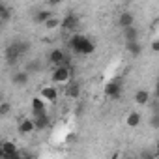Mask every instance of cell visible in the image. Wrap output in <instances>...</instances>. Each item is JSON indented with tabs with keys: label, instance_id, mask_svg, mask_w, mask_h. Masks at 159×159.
I'll use <instances>...</instances> for the list:
<instances>
[{
	"label": "cell",
	"instance_id": "6da1fadb",
	"mask_svg": "<svg viewBox=\"0 0 159 159\" xmlns=\"http://www.w3.org/2000/svg\"><path fill=\"white\" fill-rule=\"evenodd\" d=\"M28 49H30V43L28 41H23V39H15L13 43H10L6 47V60H8V64L13 66L23 54L28 52Z\"/></svg>",
	"mask_w": 159,
	"mask_h": 159
},
{
	"label": "cell",
	"instance_id": "7a4b0ae2",
	"mask_svg": "<svg viewBox=\"0 0 159 159\" xmlns=\"http://www.w3.org/2000/svg\"><path fill=\"white\" fill-rule=\"evenodd\" d=\"M71 79V67L69 66H54L52 73H51V81L56 84H66Z\"/></svg>",
	"mask_w": 159,
	"mask_h": 159
},
{
	"label": "cell",
	"instance_id": "3957f363",
	"mask_svg": "<svg viewBox=\"0 0 159 159\" xmlns=\"http://www.w3.org/2000/svg\"><path fill=\"white\" fill-rule=\"evenodd\" d=\"M0 157H4V159H19L21 152L17 150V146L11 140H4L2 144H0Z\"/></svg>",
	"mask_w": 159,
	"mask_h": 159
},
{
	"label": "cell",
	"instance_id": "277c9868",
	"mask_svg": "<svg viewBox=\"0 0 159 159\" xmlns=\"http://www.w3.org/2000/svg\"><path fill=\"white\" fill-rule=\"evenodd\" d=\"M49 60L54 66H69V58L66 56V52L62 49H52L51 54H49Z\"/></svg>",
	"mask_w": 159,
	"mask_h": 159
},
{
	"label": "cell",
	"instance_id": "5b68a950",
	"mask_svg": "<svg viewBox=\"0 0 159 159\" xmlns=\"http://www.w3.org/2000/svg\"><path fill=\"white\" fill-rule=\"evenodd\" d=\"M30 107H32V114H34V116H38V114H41V112H47V101H45L41 96L32 98Z\"/></svg>",
	"mask_w": 159,
	"mask_h": 159
},
{
	"label": "cell",
	"instance_id": "8992f818",
	"mask_svg": "<svg viewBox=\"0 0 159 159\" xmlns=\"http://www.w3.org/2000/svg\"><path fill=\"white\" fill-rule=\"evenodd\" d=\"M77 26H79V17H77V15L69 13V15H66V17L62 19V28H64L66 32H75Z\"/></svg>",
	"mask_w": 159,
	"mask_h": 159
},
{
	"label": "cell",
	"instance_id": "52a82bcc",
	"mask_svg": "<svg viewBox=\"0 0 159 159\" xmlns=\"http://www.w3.org/2000/svg\"><path fill=\"white\" fill-rule=\"evenodd\" d=\"M120 94H122V84L118 81H111L105 84V96L116 99V98H120Z\"/></svg>",
	"mask_w": 159,
	"mask_h": 159
},
{
	"label": "cell",
	"instance_id": "ba28073f",
	"mask_svg": "<svg viewBox=\"0 0 159 159\" xmlns=\"http://www.w3.org/2000/svg\"><path fill=\"white\" fill-rule=\"evenodd\" d=\"M84 39H86V36L73 32V36L69 38V49H71L73 52H77V54H79V51H81V45L84 43Z\"/></svg>",
	"mask_w": 159,
	"mask_h": 159
},
{
	"label": "cell",
	"instance_id": "9c48e42d",
	"mask_svg": "<svg viewBox=\"0 0 159 159\" xmlns=\"http://www.w3.org/2000/svg\"><path fill=\"white\" fill-rule=\"evenodd\" d=\"M135 25V15L131 13V11H124V13H120V17H118V26L124 30V28H127V26H133Z\"/></svg>",
	"mask_w": 159,
	"mask_h": 159
},
{
	"label": "cell",
	"instance_id": "30bf717a",
	"mask_svg": "<svg viewBox=\"0 0 159 159\" xmlns=\"http://www.w3.org/2000/svg\"><path fill=\"white\" fill-rule=\"evenodd\" d=\"M39 96H41L45 101H49V103H54V101L58 99V90H56L54 86H43Z\"/></svg>",
	"mask_w": 159,
	"mask_h": 159
},
{
	"label": "cell",
	"instance_id": "8fae6325",
	"mask_svg": "<svg viewBox=\"0 0 159 159\" xmlns=\"http://www.w3.org/2000/svg\"><path fill=\"white\" fill-rule=\"evenodd\" d=\"M32 131H36V124H34V118H25L19 122V133L21 135H30Z\"/></svg>",
	"mask_w": 159,
	"mask_h": 159
},
{
	"label": "cell",
	"instance_id": "7c38bea8",
	"mask_svg": "<svg viewBox=\"0 0 159 159\" xmlns=\"http://www.w3.org/2000/svg\"><path fill=\"white\" fill-rule=\"evenodd\" d=\"M28 79H30V73L25 69V71H15V75L11 77V81H13L15 86H25V84H28Z\"/></svg>",
	"mask_w": 159,
	"mask_h": 159
},
{
	"label": "cell",
	"instance_id": "4fadbf2b",
	"mask_svg": "<svg viewBox=\"0 0 159 159\" xmlns=\"http://www.w3.org/2000/svg\"><path fill=\"white\" fill-rule=\"evenodd\" d=\"M66 96L71 98V99H77L79 96H81V84L75 83V81H71L69 84H66Z\"/></svg>",
	"mask_w": 159,
	"mask_h": 159
},
{
	"label": "cell",
	"instance_id": "5bb4252c",
	"mask_svg": "<svg viewBox=\"0 0 159 159\" xmlns=\"http://www.w3.org/2000/svg\"><path fill=\"white\" fill-rule=\"evenodd\" d=\"M34 124H36V131H43L49 127V114L47 112H41L38 116H34Z\"/></svg>",
	"mask_w": 159,
	"mask_h": 159
},
{
	"label": "cell",
	"instance_id": "9a60e30c",
	"mask_svg": "<svg viewBox=\"0 0 159 159\" xmlns=\"http://www.w3.org/2000/svg\"><path fill=\"white\" fill-rule=\"evenodd\" d=\"M51 17H52L51 10H38V11L34 13L32 21H34V23H38V25H45V21H47V19H51Z\"/></svg>",
	"mask_w": 159,
	"mask_h": 159
},
{
	"label": "cell",
	"instance_id": "2e32d148",
	"mask_svg": "<svg viewBox=\"0 0 159 159\" xmlns=\"http://www.w3.org/2000/svg\"><path fill=\"white\" fill-rule=\"evenodd\" d=\"M150 101H152V99H150V92H148V90L142 88V90H137V92H135V103H137V105H148Z\"/></svg>",
	"mask_w": 159,
	"mask_h": 159
},
{
	"label": "cell",
	"instance_id": "e0dca14e",
	"mask_svg": "<svg viewBox=\"0 0 159 159\" xmlns=\"http://www.w3.org/2000/svg\"><path fill=\"white\" fill-rule=\"evenodd\" d=\"M140 120H142L140 112L133 111V112H129V114H127V118H125V124H127V127H131V129H133V127H139Z\"/></svg>",
	"mask_w": 159,
	"mask_h": 159
},
{
	"label": "cell",
	"instance_id": "ac0fdd59",
	"mask_svg": "<svg viewBox=\"0 0 159 159\" xmlns=\"http://www.w3.org/2000/svg\"><path fill=\"white\" fill-rule=\"evenodd\" d=\"M124 39H125V41H137V39H139V30H137L135 25L124 28Z\"/></svg>",
	"mask_w": 159,
	"mask_h": 159
},
{
	"label": "cell",
	"instance_id": "d6986e66",
	"mask_svg": "<svg viewBox=\"0 0 159 159\" xmlns=\"http://www.w3.org/2000/svg\"><path fill=\"white\" fill-rule=\"evenodd\" d=\"M125 47H127L129 54H133V56H140V52H142V45L139 43V39L137 41H127Z\"/></svg>",
	"mask_w": 159,
	"mask_h": 159
},
{
	"label": "cell",
	"instance_id": "ffe728a7",
	"mask_svg": "<svg viewBox=\"0 0 159 159\" xmlns=\"http://www.w3.org/2000/svg\"><path fill=\"white\" fill-rule=\"evenodd\" d=\"M94 49H96L94 41L86 38V39H84V43L81 45V51H79V54H92V52H94Z\"/></svg>",
	"mask_w": 159,
	"mask_h": 159
},
{
	"label": "cell",
	"instance_id": "44dd1931",
	"mask_svg": "<svg viewBox=\"0 0 159 159\" xmlns=\"http://www.w3.org/2000/svg\"><path fill=\"white\" fill-rule=\"evenodd\" d=\"M43 26H45L47 30H56L58 26H62V19H58V17H54V15H52L51 19H47V21H45V25H43Z\"/></svg>",
	"mask_w": 159,
	"mask_h": 159
},
{
	"label": "cell",
	"instance_id": "7402d4cb",
	"mask_svg": "<svg viewBox=\"0 0 159 159\" xmlns=\"http://www.w3.org/2000/svg\"><path fill=\"white\" fill-rule=\"evenodd\" d=\"M39 69H41V62H39V60H32V62L26 64V71H28V73H36V71H39Z\"/></svg>",
	"mask_w": 159,
	"mask_h": 159
},
{
	"label": "cell",
	"instance_id": "603a6c76",
	"mask_svg": "<svg viewBox=\"0 0 159 159\" xmlns=\"http://www.w3.org/2000/svg\"><path fill=\"white\" fill-rule=\"evenodd\" d=\"M10 17H11V11H10V8L2 6V8H0V21H2V23H8V21H10Z\"/></svg>",
	"mask_w": 159,
	"mask_h": 159
},
{
	"label": "cell",
	"instance_id": "cb8c5ba5",
	"mask_svg": "<svg viewBox=\"0 0 159 159\" xmlns=\"http://www.w3.org/2000/svg\"><path fill=\"white\" fill-rule=\"evenodd\" d=\"M150 127L152 129H159V112H152L150 114Z\"/></svg>",
	"mask_w": 159,
	"mask_h": 159
},
{
	"label": "cell",
	"instance_id": "d4e9b609",
	"mask_svg": "<svg viewBox=\"0 0 159 159\" xmlns=\"http://www.w3.org/2000/svg\"><path fill=\"white\" fill-rule=\"evenodd\" d=\"M10 111H11V105H10L8 101H2V103H0V116H8Z\"/></svg>",
	"mask_w": 159,
	"mask_h": 159
},
{
	"label": "cell",
	"instance_id": "484cf974",
	"mask_svg": "<svg viewBox=\"0 0 159 159\" xmlns=\"http://www.w3.org/2000/svg\"><path fill=\"white\" fill-rule=\"evenodd\" d=\"M150 111L159 112V98H155V101H150Z\"/></svg>",
	"mask_w": 159,
	"mask_h": 159
},
{
	"label": "cell",
	"instance_id": "4316f807",
	"mask_svg": "<svg viewBox=\"0 0 159 159\" xmlns=\"http://www.w3.org/2000/svg\"><path fill=\"white\" fill-rule=\"evenodd\" d=\"M152 51L153 52H159V39H153L152 41Z\"/></svg>",
	"mask_w": 159,
	"mask_h": 159
},
{
	"label": "cell",
	"instance_id": "83f0119b",
	"mask_svg": "<svg viewBox=\"0 0 159 159\" xmlns=\"http://www.w3.org/2000/svg\"><path fill=\"white\" fill-rule=\"evenodd\" d=\"M47 2L51 4V6H58V4H62L64 0H47Z\"/></svg>",
	"mask_w": 159,
	"mask_h": 159
},
{
	"label": "cell",
	"instance_id": "f1b7e54d",
	"mask_svg": "<svg viewBox=\"0 0 159 159\" xmlns=\"http://www.w3.org/2000/svg\"><path fill=\"white\" fill-rule=\"evenodd\" d=\"M153 96L159 98V81H157V84H155V92H153Z\"/></svg>",
	"mask_w": 159,
	"mask_h": 159
},
{
	"label": "cell",
	"instance_id": "f546056e",
	"mask_svg": "<svg viewBox=\"0 0 159 159\" xmlns=\"http://www.w3.org/2000/svg\"><path fill=\"white\" fill-rule=\"evenodd\" d=\"M155 153H157V155H159V142H157V152H155Z\"/></svg>",
	"mask_w": 159,
	"mask_h": 159
},
{
	"label": "cell",
	"instance_id": "4dcf8cb0",
	"mask_svg": "<svg viewBox=\"0 0 159 159\" xmlns=\"http://www.w3.org/2000/svg\"><path fill=\"white\" fill-rule=\"evenodd\" d=\"M124 2H131V0H124Z\"/></svg>",
	"mask_w": 159,
	"mask_h": 159
}]
</instances>
